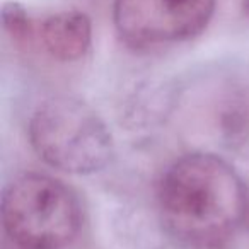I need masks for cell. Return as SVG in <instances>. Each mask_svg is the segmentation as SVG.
Masks as SVG:
<instances>
[{
    "instance_id": "6da1fadb",
    "label": "cell",
    "mask_w": 249,
    "mask_h": 249,
    "mask_svg": "<svg viewBox=\"0 0 249 249\" xmlns=\"http://www.w3.org/2000/svg\"><path fill=\"white\" fill-rule=\"evenodd\" d=\"M164 231L188 249H222L249 217V193L234 166L212 152H190L157 184Z\"/></svg>"
},
{
    "instance_id": "277c9868",
    "label": "cell",
    "mask_w": 249,
    "mask_h": 249,
    "mask_svg": "<svg viewBox=\"0 0 249 249\" xmlns=\"http://www.w3.org/2000/svg\"><path fill=\"white\" fill-rule=\"evenodd\" d=\"M217 0H114L113 21L132 48L188 41L205 31Z\"/></svg>"
},
{
    "instance_id": "52a82bcc",
    "label": "cell",
    "mask_w": 249,
    "mask_h": 249,
    "mask_svg": "<svg viewBox=\"0 0 249 249\" xmlns=\"http://www.w3.org/2000/svg\"><path fill=\"white\" fill-rule=\"evenodd\" d=\"M246 145H248V149H249V124H248V128H246Z\"/></svg>"
},
{
    "instance_id": "5b68a950",
    "label": "cell",
    "mask_w": 249,
    "mask_h": 249,
    "mask_svg": "<svg viewBox=\"0 0 249 249\" xmlns=\"http://www.w3.org/2000/svg\"><path fill=\"white\" fill-rule=\"evenodd\" d=\"M36 38L58 62L84 58L92 45V24L80 11H62L36 24Z\"/></svg>"
},
{
    "instance_id": "ba28073f",
    "label": "cell",
    "mask_w": 249,
    "mask_h": 249,
    "mask_svg": "<svg viewBox=\"0 0 249 249\" xmlns=\"http://www.w3.org/2000/svg\"><path fill=\"white\" fill-rule=\"evenodd\" d=\"M244 9L249 12V0H244Z\"/></svg>"
},
{
    "instance_id": "7a4b0ae2",
    "label": "cell",
    "mask_w": 249,
    "mask_h": 249,
    "mask_svg": "<svg viewBox=\"0 0 249 249\" xmlns=\"http://www.w3.org/2000/svg\"><path fill=\"white\" fill-rule=\"evenodd\" d=\"M28 139L36 156L53 169L77 176L106 169L114 142L106 121L79 97H46L33 111Z\"/></svg>"
},
{
    "instance_id": "3957f363",
    "label": "cell",
    "mask_w": 249,
    "mask_h": 249,
    "mask_svg": "<svg viewBox=\"0 0 249 249\" xmlns=\"http://www.w3.org/2000/svg\"><path fill=\"white\" fill-rule=\"evenodd\" d=\"M2 225L16 249H69L84 224L80 198L50 174L22 173L2 191Z\"/></svg>"
},
{
    "instance_id": "8992f818",
    "label": "cell",
    "mask_w": 249,
    "mask_h": 249,
    "mask_svg": "<svg viewBox=\"0 0 249 249\" xmlns=\"http://www.w3.org/2000/svg\"><path fill=\"white\" fill-rule=\"evenodd\" d=\"M2 24L4 31L19 45L31 43L36 38V24L29 12L18 2H7L2 7Z\"/></svg>"
}]
</instances>
